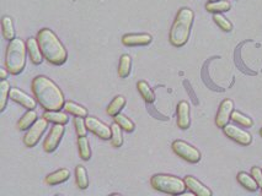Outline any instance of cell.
Returning <instances> with one entry per match:
<instances>
[{
	"label": "cell",
	"mask_w": 262,
	"mask_h": 196,
	"mask_svg": "<svg viewBox=\"0 0 262 196\" xmlns=\"http://www.w3.org/2000/svg\"><path fill=\"white\" fill-rule=\"evenodd\" d=\"M213 20L219 26V29L223 30L224 32H230L233 30V23L228 20L226 17H224L222 14H214L213 15Z\"/></svg>",
	"instance_id": "cell-33"
},
{
	"label": "cell",
	"mask_w": 262,
	"mask_h": 196,
	"mask_svg": "<svg viewBox=\"0 0 262 196\" xmlns=\"http://www.w3.org/2000/svg\"><path fill=\"white\" fill-rule=\"evenodd\" d=\"M26 43L21 38H14L9 42L5 54V65L11 75H19L26 65Z\"/></svg>",
	"instance_id": "cell-4"
},
{
	"label": "cell",
	"mask_w": 262,
	"mask_h": 196,
	"mask_svg": "<svg viewBox=\"0 0 262 196\" xmlns=\"http://www.w3.org/2000/svg\"><path fill=\"white\" fill-rule=\"evenodd\" d=\"M137 88L144 101L148 102V103H153L155 101V95H154L153 90H151L150 86L146 81H139L137 83Z\"/></svg>",
	"instance_id": "cell-23"
},
{
	"label": "cell",
	"mask_w": 262,
	"mask_h": 196,
	"mask_svg": "<svg viewBox=\"0 0 262 196\" xmlns=\"http://www.w3.org/2000/svg\"><path fill=\"white\" fill-rule=\"evenodd\" d=\"M75 181L76 185L81 190H85L89 186V178H88V172H86L84 165H78L75 168Z\"/></svg>",
	"instance_id": "cell-25"
},
{
	"label": "cell",
	"mask_w": 262,
	"mask_h": 196,
	"mask_svg": "<svg viewBox=\"0 0 262 196\" xmlns=\"http://www.w3.org/2000/svg\"><path fill=\"white\" fill-rule=\"evenodd\" d=\"M126 98L123 97V96H116V97L113 98V101L111 102V103L109 104V107H107V114H109L110 116H116L117 114H120L121 111H122L123 108H125L126 106Z\"/></svg>",
	"instance_id": "cell-21"
},
{
	"label": "cell",
	"mask_w": 262,
	"mask_h": 196,
	"mask_svg": "<svg viewBox=\"0 0 262 196\" xmlns=\"http://www.w3.org/2000/svg\"><path fill=\"white\" fill-rule=\"evenodd\" d=\"M64 135V125L63 124H55L50 130V134L47 135L46 140L43 142V148L46 152L51 153L57 150L58 145Z\"/></svg>",
	"instance_id": "cell-9"
},
{
	"label": "cell",
	"mask_w": 262,
	"mask_h": 196,
	"mask_svg": "<svg viewBox=\"0 0 262 196\" xmlns=\"http://www.w3.org/2000/svg\"><path fill=\"white\" fill-rule=\"evenodd\" d=\"M10 99H13L14 102H16V103H19L26 109H35L37 106V102L35 98L30 97L26 92H23L19 88H11Z\"/></svg>",
	"instance_id": "cell-12"
},
{
	"label": "cell",
	"mask_w": 262,
	"mask_h": 196,
	"mask_svg": "<svg viewBox=\"0 0 262 196\" xmlns=\"http://www.w3.org/2000/svg\"><path fill=\"white\" fill-rule=\"evenodd\" d=\"M27 47V53H29V57L31 59V62L35 65H39L42 63V60L44 59L43 54H42V50L39 48V44L37 38H29L26 42Z\"/></svg>",
	"instance_id": "cell-16"
},
{
	"label": "cell",
	"mask_w": 262,
	"mask_h": 196,
	"mask_svg": "<svg viewBox=\"0 0 262 196\" xmlns=\"http://www.w3.org/2000/svg\"><path fill=\"white\" fill-rule=\"evenodd\" d=\"M43 118H46L50 123H55V124L65 125L69 121V116L60 111H46L43 113Z\"/></svg>",
	"instance_id": "cell-20"
},
{
	"label": "cell",
	"mask_w": 262,
	"mask_h": 196,
	"mask_svg": "<svg viewBox=\"0 0 262 196\" xmlns=\"http://www.w3.org/2000/svg\"><path fill=\"white\" fill-rule=\"evenodd\" d=\"M37 113L35 109H27V112L22 115V118H20L18 123V127L20 130H29L32 125L36 123L37 120Z\"/></svg>",
	"instance_id": "cell-18"
},
{
	"label": "cell",
	"mask_w": 262,
	"mask_h": 196,
	"mask_svg": "<svg viewBox=\"0 0 262 196\" xmlns=\"http://www.w3.org/2000/svg\"><path fill=\"white\" fill-rule=\"evenodd\" d=\"M85 123L89 131L93 132L94 135H96V136L100 137L101 140H111V127L102 123L101 120H99V119L95 118V116H86Z\"/></svg>",
	"instance_id": "cell-8"
},
{
	"label": "cell",
	"mask_w": 262,
	"mask_h": 196,
	"mask_svg": "<svg viewBox=\"0 0 262 196\" xmlns=\"http://www.w3.org/2000/svg\"><path fill=\"white\" fill-rule=\"evenodd\" d=\"M78 147H79V155L83 161H89L91 158V150L89 140L86 136L78 137Z\"/></svg>",
	"instance_id": "cell-28"
},
{
	"label": "cell",
	"mask_w": 262,
	"mask_h": 196,
	"mask_svg": "<svg viewBox=\"0 0 262 196\" xmlns=\"http://www.w3.org/2000/svg\"><path fill=\"white\" fill-rule=\"evenodd\" d=\"M231 5L226 0H218V1H208L206 4V10L212 14H223L230 10Z\"/></svg>",
	"instance_id": "cell-19"
},
{
	"label": "cell",
	"mask_w": 262,
	"mask_h": 196,
	"mask_svg": "<svg viewBox=\"0 0 262 196\" xmlns=\"http://www.w3.org/2000/svg\"><path fill=\"white\" fill-rule=\"evenodd\" d=\"M39 48L43 58L52 65H63L67 62L68 53L55 32L50 29H42L37 33Z\"/></svg>",
	"instance_id": "cell-2"
},
{
	"label": "cell",
	"mask_w": 262,
	"mask_h": 196,
	"mask_svg": "<svg viewBox=\"0 0 262 196\" xmlns=\"http://www.w3.org/2000/svg\"><path fill=\"white\" fill-rule=\"evenodd\" d=\"M191 125L189 118V104L186 101H181L177 104V127L182 130L188 129Z\"/></svg>",
	"instance_id": "cell-15"
},
{
	"label": "cell",
	"mask_w": 262,
	"mask_h": 196,
	"mask_svg": "<svg viewBox=\"0 0 262 196\" xmlns=\"http://www.w3.org/2000/svg\"><path fill=\"white\" fill-rule=\"evenodd\" d=\"M113 119H114V123H117V124L120 125L125 131H127V132L134 131V129H135L134 123H133V121L131 120L130 118H127L126 115H123V114L120 113V114H117L116 116H113Z\"/></svg>",
	"instance_id": "cell-31"
},
{
	"label": "cell",
	"mask_w": 262,
	"mask_h": 196,
	"mask_svg": "<svg viewBox=\"0 0 262 196\" xmlns=\"http://www.w3.org/2000/svg\"><path fill=\"white\" fill-rule=\"evenodd\" d=\"M64 109L69 114H73L74 116H83V118H86V116H88V111H86V108H84V107L80 106V104L75 103V102L67 101L64 103Z\"/></svg>",
	"instance_id": "cell-27"
},
{
	"label": "cell",
	"mask_w": 262,
	"mask_h": 196,
	"mask_svg": "<svg viewBox=\"0 0 262 196\" xmlns=\"http://www.w3.org/2000/svg\"><path fill=\"white\" fill-rule=\"evenodd\" d=\"M171 148L179 157L187 161L188 163H198L201 161V152L193 147L192 145L187 144L182 140H175L171 145Z\"/></svg>",
	"instance_id": "cell-6"
},
{
	"label": "cell",
	"mask_w": 262,
	"mask_h": 196,
	"mask_svg": "<svg viewBox=\"0 0 262 196\" xmlns=\"http://www.w3.org/2000/svg\"><path fill=\"white\" fill-rule=\"evenodd\" d=\"M112 135H111V145L113 147H121L123 144V135H122V128L117 123H113L111 125Z\"/></svg>",
	"instance_id": "cell-30"
},
{
	"label": "cell",
	"mask_w": 262,
	"mask_h": 196,
	"mask_svg": "<svg viewBox=\"0 0 262 196\" xmlns=\"http://www.w3.org/2000/svg\"><path fill=\"white\" fill-rule=\"evenodd\" d=\"M131 67H132V59L128 54H123L120 59L118 64V76L121 79L128 78L131 74Z\"/></svg>",
	"instance_id": "cell-24"
},
{
	"label": "cell",
	"mask_w": 262,
	"mask_h": 196,
	"mask_svg": "<svg viewBox=\"0 0 262 196\" xmlns=\"http://www.w3.org/2000/svg\"><path fill=\"white\" fill-rule=\"evenodd\" d=\"M231 119H233V121H235V123H238V124H240L244 128H251L254 125V121H252L251 118H249V116H246L245 114L240 113L238 111H233Z\"/></svg>",
	"instance_id": "cell-32"
},
{
	"label": "cell",
	"mask_w": 262,
	"mask_h": 196,
	"mask_svg": "<svg viewBox=\"0 0 262 196\" xmlns=\"http://www.w3.org/2000/svg\"><path fill=\"white\" fill-rule=\"evenodd\" d=\"M47 127H48V120L46 118L37 119L36 123L27 130L26 135L23 136V144L27 147H35L38 144L39 139L42 137L43 132L46 131Z\"/></svg>",
	"instance_id": "cell-7"
},
{
	"label": "cell",
	"mask_w": 262,
	"mask_h": 196,
	"mask_svg": "<svg viewBox=\"0 0 262 196\" xmlns=\"http://www.w3.org/2000/svg\"><path fill=\"white\" fill-rule=\"evenodd\" d=\"M70 178V172L67 168H62V169H58L53 173L48 174L46 178V183L50 184V185H58V184H62L64 181H67Z\"/></svg>",
	"instance_id": "cell-17"
},
{
	"label": "cell",
	"mask_w": 262,
	"mask_h": 196,
	"mask_svg": "<svg viewBox=\"0 0 262 196\" xmlns=\"http://www.w3.org/2000/svg\"><path fill=\"white\" fill-rule=\"evenodd\" d=\"M31 88L36 101L46 111H60L64 108L65 101L62 90L47 76H36Z\"/></svg>",
	"instance_id": "cell-1"
},
{
	"label": "cell",
	"mask_w": 262,
	"mask_h": 196,
	"mask_svg": "<svg viewBox=\"0 0 262 196\" xmlns=\"http://www.w3.org/2000/svg\"><path fill=\"white\" fill-rule=\"evenodd\" d=\"M223 131L226 137L231 139L233 141L238 142L239 145H243V146H249L252 142V136L249 132L235 127V125L233 124H226L225 127L223 128Z\"/></svg>",
	"instance_id": "cell-10"
},
{
	"label": "cell",
	"mask_w": 262,
	"mask_h": 196,
	"mask_svg": "<svg viewBox=\"0 0 262 196\" xmlns=\"http://www.w3.org/2000/svg\"><path fill=\"white\" fill-rule=\"evenodd\" d=\"M150 185L155 190L169 195H181L187 189L185 179H180L170 174H155L151 177Z\"/></svg>",
	"instance_id": "cell-5"
},
{
	"label": "cell",
	"mask_w": 262,
	"mask_h": 196,
	"mask_svg": "<svg viewBox=\"0 0 262 196\" xmlns=\"http://www.w3.org/2000/svg\"><path fill=\"white\" fill-rule=\"evenodd\" d=\"M251 176L254 177V179L256 180L259 188L262 189V169L259 167H252L251 169Z\"/></svg>",
	"instance_id": "cell-35"
},
{
	"label": "cell",
	"mask_w": 262,
	"mask_h": 196,
	"mask_svg": "<svg viewBox=\"0 0 262 196\" xmlns=\"http://www.w3.org/2000/svg\"><path fill=\"white\" fill-rule=\"evenodd\" d=\"M185 183H186L187 189L192 194L197 196H210L212 195V190L208 189L207 186L203 185L198 179H196L192 176L185 177Z\"/></svg>",
	"instance_id": "cell-14"
},
{
	"label": "cell",
	"mask_w": 262,
	"mask_h": 196,
	"mask_svg": "<svg viewBox=\"0 0 262 196\" xmlns=\"http://www.w3.org/2000/svg\"><path fill=\"white\" fill-rule=\"evenodd\" d=\"M234 111V103L231 99H224L221 103L218 109V113L216 116L217 127L223 129L226 124H229V120L231 119V113Z\"/></svg>",
	"instance_id": "cell-11"
},
{
	"label": "cell",
	"mask_w": 262,
	"mask_h": 196,
	"mask_svg": "<svg viewBox=\"0 0 262 196\" xmlns=\"http://www.w3.org/2000/svg\"><path fill=\"white\" fill-rule=\"evenodd\" d=\"M0 76H1V80H5L8 78V72L5 69H0Z\"/></svg>",
	"instance_id": "cell-36"
},
{
	"label": "cell",
	"mask_w": 262,
	"mask_h": 196,
	"mask_svg": "<svg viewBox=\"0 0 262 196\" xmlns=\"http://www.w3.org/2000/svg\"><path fill=\"white\" fill-rule=\"evenodd\" d=\"M10 83L6 80H1L0 82V111H4L6 108L8 99L10 98Z\"/></svg>",
	"instance_id": "cell-29"
},
{
	"label": "cell",
	"mask_w": 262,
	"mask_h": 196,
	"mask_svg": "<svg viewBox=\"0 0 262 196\" xmlns=\"http://www.w3.org/2000/svg\"><path fill=\"white\" fill-rule=\"evenodd\" d=\"M74 127H75L76 135L79 136H86V131H88V128H86L85 119L83 116H75L74 119Z\"/></svg>",
	"instance_id": "cell-34"
},
{
	"label": "cell",
	"mask_w": 262,
	"mask_h": 196,
	"mask_svg": "<svg viewBox=\"0 0 262 196\" xmlns=\"http://www.w3.org/2000/svg\"><path fill=\"white\" fill-rule=\"evenodd\" d=\"M208 1H218V0H208Z\"/></svg>",
	"instance_id": "cell-37"
},
{
	"label": "cell",
	"mask_w": 262,
	"mask_h": 196,
	"mask_svg": "<svg viewBox=\"0 0 262 196\" xmlns=\"http://www.w3.org/2000/svg\"><path fill=\"white\" fill-rule=\"evenodd\" d=\"M153 38L148 33H128L122 37V43L126 47L148 46L151 43Z\"/></svg>",
	"instance_id": "cell-13"
},
{
	"label": "cell",
	"mask_w": 262,
	"mask_h": 196,
	"mask_svg": "<svg viewBox=\"0 0 262 196\" xmlns=\"http://www.w3.org/2000/svg\"><path fill=\"white\" fill-rule=\"evenodd\" d=\"M261 193H262V191H261Z\"/></svg>",
	"instance_id": "cell-39"
},
{
	"label": "cell",
	"mask_w": 262,
	"mask_h": 196,
	"mask_svg": "<svg viewBox=\"0 0 262 196\" xmlns=\"http://www.w3.org/2000/svg\"><path fill=\"white\" fill-rule=\"evenodd\" d=\"M193 20H195V14L191 9H180L169 34L170 43L172 46L180 48V47H184L187 43L189 33H191V29H192Z\"/></svg>",
	"instance_id": "cell-3"
},
{
	"label": "cell",
	"mask_w": 262,
	"mask_h": 196,
	"mask_svg": "<svg viewBox=\"0 0 262 196\" xmlns=\"http://www.w3.org/2000/svg\"><path fill=\"white\" fill-rule=\"evenodd\" d=\"M260 135H261V136H262V129L260 130Z\"/></svg>",
	"instance_id": "cell-38"
},
{
	"label": "cell",
	"mask_w": 262,
	"mask_h": 196,
	"mask_svg": "<svg viewBox=\"0 0 262 196\" xmlns=\"http://www.w3.org/2000/svg\"><path fill=\"white\" fill-rule=\"evenodd\" d=\"M1 27H3V36L6 41H13L15 38V30H14V23L11 17L4 16L1 20Z\"/></svg>",
	"instance_id": "cell-26"
},
{
	"label": "cell",
	"mask_w": 262,
	"mask_h": 196,
	"mask_svg": "<svg viewBox=\"0 0 262 196\" xmlns=\"http://www.w3.org/2000/svg\"><path fill=\"white\" fill-rule=\"evenodd\" d=\"M236 179H238V181H239L240 185L244 186L246 190L256 191L257 189H259V185H257V183H256V180L254 179V177L249 176V174L245 173V172H240V173L238 174V177H236Z\"/></svg>",
	"instance_id": "cell-22"
}]
</instances>
